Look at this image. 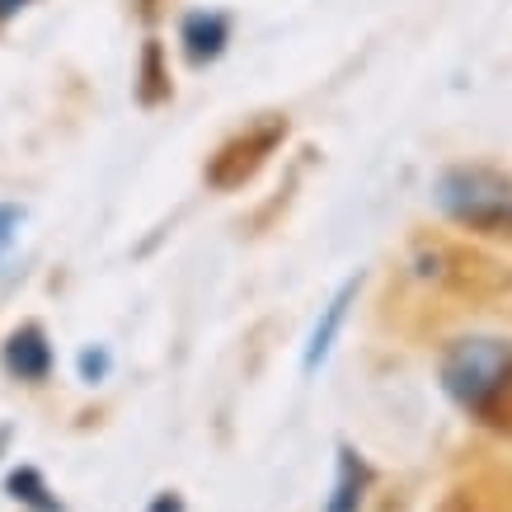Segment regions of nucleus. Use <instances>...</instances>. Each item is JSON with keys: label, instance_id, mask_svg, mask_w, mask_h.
<instances>
[{"label": "nucleus", "instance_id": "obj_1", "mask_svg": "<svg viewBox=\"0 0 512 512\" xmlns=\"http://www.w3.org/2000/svg\"><path fill=\"white\" fill-rule=\"evenodd\" d=\"M437 202L470 231L512 235V179L494 170H451L437 184Z\"/></svg>", "mask_w": 512, "mask_h": 512}, {"label": "nucleus", "instance_id": "obj_2", "mask_svg": "<svg viewBox=\"0 0 512 512\" xmlns=\"http://www.w3.org/2000/svg\"><path fill=\"white\" fill-rule=\"evenodd\" d=\"M512 367L508 339H456L442 357V386L461 409H480V400L498 386V376Z\"/></svg>", "mask_w": 512, "mask_h": 512}, {"label": "nucleus", "instance_id": "obj_3", "mask_svg": "<svg viewBox=\"0 0 512 512\" xmlns=\"http://www.w3.org/2000/svg\"><path fill=\"white\" fill-rule=\"evenodd\" d=\"M282 137H287V118H282V113L254 118L245 132H235L217 156L207 160V184L212 188H240L245 179H254V174L264 170V160L282 146Z\"/></svg>", "mask_w": 512, "mask_h": 512}, {"label": "nucleus", "instance_id": "obj_4", "mask_svg": "<svg viewBox=\"0 0 512 512\" xmlns=\"http://www.w3.org/2000/svg\"><path fill=\"white\" fill-rule=\"evenodd\" d=\"M437 259H447L451 268H428V273H437V278L456 282L461 292L480 296V292H494V287H503V268L489 264V259H480V254H470V249H437Z\"/></svg>", "mask_w": 512, "mask_h": 512}, {"label": "nucleus", "instance_id": "obj_5", "mask_svg": "<svg viewBox=\"0 0 512 512\" xmlns=\"http://www.w3.org/2000/svg\"><path fill=\"white\" fill-rule=\"evenodd\" d=\"M5 367H10L19 381H43L47 367H52V348H47L43 329L38 325L15 329L10 343H5Z\"/></svg>", "mask_w": 512, "mask_h": 512}, {"label": "nucleus", "instance_id": "obj_6", "mask_svg": "<svg viewBox=\"0 0 512 512\" xmlns=\"http://www.w3.org/2000/svg\"><path fill=\"white\" fill-rule=\"evenodd\" d=\"M367 484H372V470L362 466V456L353 447H339V480H334V494H329L325 512H362Z\"/></svg>", "mask_w": 512, "mask_h": 512}, {"label": "nucleus", "instance_id": "obj_7", "mask_svg": "<svg viewBox=\"0 0 512 512\" xmlns=\"http://www.w3.org/2000/svg\"><path fill=\"white\" fill-rule=\"evenodd\" d=\"M357 296V282H343L339 292H334V301L325 306V315H320V325L311 329V348H306V372H315L320 362L329 357V348H334V334H339L343 315H348V301Z\"/></svg>", "mask_w": 512, "mask_h": 512}, {"label": "nucleus", "instance_id": "obj_8", "mask_svg": "<svg viewBox=\"0 0 512 512\" xmlns=\"http://www.w3.org/2000/svg\"><path fill=\"white\" fill-rule=\"evenodd\" d=\"M184 43H188V62H212L221 47H226V15H193L184 24Z\"/></svg>", "mask_w": 512, "mask_h": 512}, {"label": "nucleus", "instance_id": "obj_9", "mask_svg": "<svg viewBox=\"0 0 512 512\" xmlns=\"http://www.w3.org/2000/svg\"><path fill=\"white\" fill-rule=\"evenodd\" d=\"M475 419H480L484 428H494V433L512 437V367H508L503 376H498V386L480 400V409H475Z\"/></svg>", "mask_w": 512, "mask_h": 512}, {"label": "nucleus", "instance_id": "obj_10", "mask_svg": "<svg viewBox=\"0 0 512 512\" xmlns=\"http://www.w3.org/2000/svg\"><path fill=\"white\" fill-rule=\"evenodd\" d=\"M5 489H10V498H15V503H29L33 512H62V503H57L52 494H47L43 475H38L33 466H19L15 475L5 480Z\"/></svg>", "mask_w": 512, "mask_h": 512}, {"label": "nucleus", "instance_id": "obj_11", "mask_svg": "<svg viewBox=\"0 0 512 512\" xmlns=\"http://www.w3.org/2000/svg\"><path fill=\"white\" fill-rule=\"evenodd\" d=\"M104 372H109V353H80V376L85 381H99Z\"/></svg>", "mask_w": 512, "mask_h": 512}, {"label": "nucleus", "instance_id": "obj_12", "mask_svg": "<svg viewBox=\"0 0 512 512\" xmlns=\"http://www.w3.org/2000/svg\"><path fill=\"white\" fill-rule=\"evenodd\" d=\"M15 226H19V212L15 207H0V254H5V245L15 240Z\"/></svg>", "mask_w": 512, "mask_h": 512}, {"label": "nucleus", "instance_id": "obj_13", "mask_svg": "<svg viewBox=\"0 0 512 512\" xmlns=\"http://www.w3.org/2000/svg\"><path fill=\"white\" fill-rule=\"evenodd\" d=\"M156 66H160V47H146V80H156ZM141 99H146V104H156V90L146 85V90H141Z\"/></svg>", "mask_w": 512, "mask_h": 512}, {"label": "nucleus", "instance_id": "obj_14", "mask_svg": "<svg viewBox=\"0 0 512 512\" xmlns=\"http://www.w3.org/2000/svg\"><path fill=\"white\" fill-rule=\"evenodd\" d=\"M146 512H184V498H179V494H160Z\"/></svg>", "mask_w": 512, "mask_h": 512}, {"label": "nucleus", "instance_id": "obj_15", "mask_svg": "<svg viewBox=\"0 0 512 512\" xmlns=\"http://www.w3.org/2000/svg\"><path fill=\"white\" fill-rule=\"evenodd\" d=\"M19 5H24V0H0V15H15Z\"/></svg>", "mask_w": 512, "mask_h": 512}, {"label": "nucleus", "instance_id": "obj_16", "mask_svg": "<svg viewBox=\"0 0 512 512\" xmlns=\"http://www.w3.org/2000/svg\"><path fill=\"white\" fill-rule=\"evenodd\" d=\"M447 512H470V508H466V503H451V508H447Z\"/></svg>", "mask_w": 512, "mask_h": 512}]
</instances>
